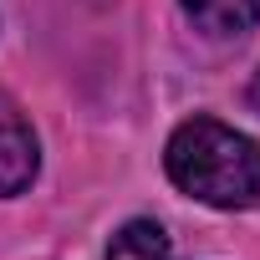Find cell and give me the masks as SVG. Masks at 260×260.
<instances>
[{"instance_id":"cell-1","label":"cell","mask_w":260,"mask_h":260,"mask_svg":"<svg viewBox=\"0 0 260 260\" xmlns=\"http://www.w3.org/2000/svg\"><path fill=\"white\" fill-rule=\"evenodd\" d=\"M169 179L214 209H255L260 204V143L219 117H189L174 127L164 148Z\"/></svg>"},{"instance_id":"cell-2","label":"cell","mask_w":260,"mask_h":260,"mask_svg":"<svg viewBox=\"0 0 260 260\" xmlns=\"http://www.w3.org/2000/svg\"><path fill=\"white\" fill-rule=\"evenodd\" d=\"M36 133H31V122L21 117V107L0 92V199H11L21 194L31 179H36Z\"/></svg>"},{"instance_id":"cell-3","label":"cell","mask_w":260,"mask_h":260,"mask_svg":"<svg viewBox=\"0 0 260 260\" xmlns=\"http://www.w3.org/2000/svg\"><path fill=\"white\" fill-rule=\"evenodd\" d=\"M179 6L209 36H240L260 21V0H179Z\"/></svg>"},{"instance_id":"cell-4","label":"cell","mask_w":260,"mask_h":260,"mask_svg":"<svg viewBox=\"0 0 260 260\" xmlns=\"http://www.w3.org/2000/svg\"><path fill=\"white\" fill-rule=\"evenodd\" d=\"M107 260H169V235L158 219H127L112 245H107Z\"/></svg>"},{"instance_id":"cell-5","label":"cell","mask_w":260,"mask_h":260,"mask_svg":"<svg viewBox=\"0 0 260 260\" xmlns=\"http://www.w3.org/2000/svg\"><path fill=\"white\" fill-rule=\"evenodd\" d=\"M250 102H255V107H260V77H255V87H250Z\"/></svg>"}]
</instances>
